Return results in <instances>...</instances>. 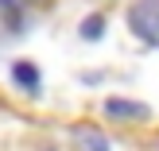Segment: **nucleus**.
Returning a JSON list of instances; mask_svg holds the SVG:
<instances>
[{"mask_svg":"<svg viewBox=\"0 0 159 151\" xmlns=\"http://www.w3.org/2000/svg\"><path fill=\"white\" fill-rule=\"evenodd\" d=\"M128 27L136 31L144 43L159 47V0H136L128 8Z\"/></svg>","mask_w":159,"mask_h":151,"instance_id":"1","label":"nucleus"},{"mask_svg":"<svg viewBox=\"0 0 159 151\" xmlns=\"http://www.w3.org/2000/svg\"><path fill=\"white\" fill-rule=\"evenodd\" d=\"M12 82L23 85L27 93H35V89H39V66H35V62H27V58L12 62Z\"/></svg>","mask_w":159,"mask_h":151,"instance_id":"3","label":"nucleus"},{"mask_svg":"<svg viewBox=\"0 0 159 151\" xmlns=\"http://www.w3.org/2000/svg\"><path fill=\"white\" fill-rule=\"evenodd\" d=\"M82 140H85V147H89V151H109V144H105L101 136H93V132H82Z\"/></svg>","mask_w":159,"mask_h":151,"instance_id":"5","label":"nucleus"},{"mask_svg":"<svg viewBox=\"0 0 159 151\" xmlns=\"http://www.w3.org/2000/svg\"><path fill=\"white\" fill-rule=\"evenodd\" d=\"M105 27H109L105 12H93V16H85V20H82V27H78V35H82L85 43H97V39L105 35Z\"/></svg>","mask_w":159,"mask_h":151,"instance_id":"4","label":"nucleus"},{"mask_svg":"<svg viewBox=\"0 0 159 151\" xmlns=\"http://www.w3.org/2000/svg\"><path fill=\"white\" fill-rule=\"evenodd\" d=\"M105 113L116 116V120H148L152 109H148V105H136V101H128V97H109L105 101Z\"/></svg>","mask_w":159,"mask_h":151,"instance_id":"2","label":"nucleus"}]
</instances>
